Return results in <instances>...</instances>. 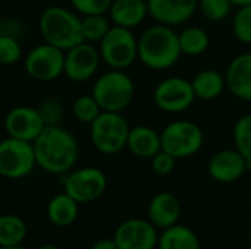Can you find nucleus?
<instances>
[{"label":"nucleus","instance_id":"obj_1","mask_svg":"<svg viewBox=\"0 0 251 249\" xmlns=\"http://www.w3.org/2000/svg\"><path fill=\"white\" fill-rule=\"evenodd\" d=\"M37 167L50 175L69 173L79 154V145L72 132L62 125L46 126L32 142Z\"/></svg>","mask_w":251,"mask_h":249},{"label":"nucleus","instance_id":"obj_2","mask_svg":"<svg viewBox=\"0 0 251 249\" xmlns=\"http://www.w3.org/2000/svg\"><path fill=\"white\" fill-rule=\"evenodd\" d=\"M182 51L174 26L156 23L138 37V60L151 70H166L178 63Z\"/></svg>","mask_w":251,"mask_h":249},{"label":"nucleus","instance_id":"obj_3","mask_svg":"<svg viewBox=\"0 0 251 249\" xmlns=\"http://www.w3.org/2000/svg\"><path fill=\"white\" fill-rule=\"evenodd\" d=\"M38 29L44 40L63 51L84 41L81 28V15L74 9L63 6H50L44 9L38 19Z\"/></svg>","mask_w":251,"mask_h":249},{"label":"nucleus","instance_id":"obj_4","mask_svg":"<svg viewBox=\"0 0 251 249\" xmlns=\"http://www.w3.org/2000/svg\"><path fill=\"white\" fill-rule=\"evenodd\" d=\"M91 95L101 110L122 113L134 100L135 84L125 70L110 69L94 81Z\"/></svg>","mask_w":251,"mask_h":249},{"label":"nucleus","instance_id":"obj_5","mask_svg":"<svg viewBox=\"0 0 251 249\" xmlns=\"http://www.w3.org/2000/svg\"><path fill=\"white\" fill-rule=\"evenodd\" d=\"M129 123L118 112H101L90 125V139L94 148L104 154L113 156L126 148Z\"/></svg>","mask_w":251,"mask_h":249},{"label":"nucleus","instance_id":"obj_6","mask_svg":"<svg viewBox=\"0 0 251 249\" xmlns=\"http://www.w3.org/2000/svg\"><path fill=\"white\" fill-rule=\"evenodd\" d=\"M101 62L110 69L125 70L138 60V38L132 29L112 25L104 38L99 43Z\"/></svg>","mask_w":251,"mask_h":249},{"label":"nucleus","instance_id":"obj_7","mask_svg":"<svg viewBox=\"0 0 251 249\" xmlns=\"http://www.w3.org/2000/svg\"><path fill=\"white\" fill-rule=\"evenodd\" d=\"M162 150L176 160L188 158L197 154L204 144L203 129L191 120H174L168 123L162 132Z\"/></svg>","mask_w":251,"mask_h":249},{"label":"nucleus","instance_id":"obj_8","mask_svg":"<svg viewBox=\"0 0 251 249\" xmlns=\"http://www.w3.org/2000/svg\"><path fill=\"white\" fill-rule=\"evenodd\" d=\"M37 167L32 142L7 136L0 141V178L24 179Z\"/></svg>","mask_w":251,"mask_h":249},{"label":"nucleus","instance_id":"obj_9","mask_svg":"<svg viewBox=\"0 0 251 249\" xmlns=\"http://www.w3.org/2000/svg\"><path fill=\"white\" fill-rule=\"evenodd\" d=\"M65 51L49 44L41 43L32 47L25 59L24 68L28 76L40 82H50L63 75Z\"/></svg>","mask_w":251,"mask_h":249},{"label":"nucleus","instance_id":"obj_10","mask_svg":"<svg viewBox=\"0 0 251 249\" xmlns=\"http://www.w3.org/2000/svg\"><path fill=\"white\" fill-rule=\"evenodd\" d=\"M191 81L181 76H169L162 79L153 91V101L165 113L178 114L188 110L196 101Z\"/></svg>","mask_w":251,"mask_h":249},{"label":"nucleus","instance_id":"obj_11","mask_svg":"<svg viewBox=\"0 0 251 249\" xmlns=\"http://www.w3.org/2000/svg\"><path fill=\"white\" fill-rule=\"evenodd\" d=\"M107 188L106 175L93 166L81 167L66 173L63 181V192L72 197L78 204H87L99 200Z\"/></svg>","mask_w":251,"mask_h":249},{"label":"nucleus","instance_id":"obj_12","mask_svg":"<svg viewBox=\"0 0 251 249\" xmlns=\"http://www.w3.org/2000/svg\"><path fill=\"white\" fill-rule=\"evenodd\" d=\"M101 57L94 44L82 41L65 51L63 75L76 84L90 81L99 70Z\"/></svg>","mask_w":251,"mask_h":249},{"label":"nucleus","instance_id":"obj_13","mask_svg":"<svg viewBox=\"0 0 251 249\" xmlns=\"http://www.w3.org/2000/svg\"><path fill=\"white\" fill-rule=\"evenodd\" d=\"M3 128L7 136L34 142L46 128V123L43 122L37 107L16 106L6 113Z\"/></svg>","mask_w":251,"mask_h":249},{"label":"nucleus","instance_id":"obj_14","mask_svg":"<svg viewBox=\"0 0 251 249\" xmlns=\"http://www.w3.org/2000/svg\"><path fill=\"white\" fill-rule=\"evenodd\" d=\"M113 241L118 249H154L159 239L151 223L129 219L116 229Z\"/></svg>","mask_w":251,"mask_h":249},{"label":"nucleus","instance_id":"obj_15","mask_svg":"<svg viewBox=\"0 0 251 249\" xmlns=\"http://www.w3.org/2000/svg\"><path fill=\"white\" fill-rule=\"evenodd\" d=\"M149 16L156 23L176 26L188 22L199 9V0H147Z\"/></svg>","mask_w":251,"mask_h":249},{"label":"nucleus","instance_id":"obj_16","mask_svg":"<svg viewBox=\"0 0 251 249\" xmlns=\"http://www.w3.org/2000/svg\"><path fill=\"white\" fill-rule=\"evenodd\" d=\"M251 164L243 157V154L234 150H221L215 153L209 160V175L212 179L221 183H231L244 176Z\"/></svg>","mask_w":251,"mask_h":249},{"label":"nucleus","instance_id":"obj_17","mask_svg":"<svg viewBox=\"0 0 251 249\" xmlns=\"http://www.w3.org/2000/svg\"><path fill=\"white\" fill-rule=\"evenodd\" d=\"M228 91L238 100L251 101V53L235 56L225 72Z\"/></svg>","mask_w":251,"mask_h":249},{"label":"nucleus","instance_id":"obj_18","mask_svg":"<svg viewBox=\"0 0 251 249\" xmlns=\"http://www.w3.org/2000/svg\"><path fill=\"white\" fill-rule=\"evenodd\" d=\"M107 15L112 25L134 29L149 16L147 0H113Z\"/></svg>","mask_w":251,"mask_h":249},{"label":"nucleus","instance_id":"obj_19","mask_svg":"<svg viewBox=\"0 0 251 249\" xmlns=\"http://www.w3.org/2000/svg\"><path fill=\"white\" fill-rule=\"evenodd\" d=\"M126 148L131 154L138 158H153L157 153L162 151L160 132L151 126L138 125L129 129Z\"/></svg>","mask_w":251,"mask_h":249},{"label":"nucleus","instance_id":"obj_20","mask_svg":"<svg viewBox=\"0 0 251 249\" xmlns=\"http://www.w3.org/2000/svg\"><path fill=\"white\" fill-rule=\"evenodd\" d=\"M181 216L179 200L171 192H160L153 197L149 205V217L157 227L166 229L176 225Z\"/></svg>","mask_w":251,"mask_h":249},{"label":"nucleus","instance_id":"obj_21","mask_svg":"<svg viewBox=\"0 0 251 249\" xmlns=\"http://www.w3.org/2000/svg\"><path fill=\"white\" fill-rule=\"evenodd\" d=\"M191 85L196 94V98L203 101H212L222 95L226 88L225 75L216 69H203L199 70L191 79Z\"/></svg>","mask_w":251,"mask_h":249},{"label":"nucleus","instance_id":"obj_22","mask_svg":"<svg viewBox=\"0 0 251 249\" xmlns=\"http://www.w3.org/2000/svg\"><path fill=\"white\" fill-rule=\"evenodd\" d=\"M78 205L79 204L66 192L57 194L47 204V217L54 226L66 227L76 220Z\"/></svg>","mask_w":251,"mask_h":249},{"label":"nucleus","instance_id":"obj_23","mask_svg":"<svg viewBox=\"0 0 251 249\" xmlns=\"http://www.w3.org/2000/svg\"><path fill=\"white\" fill-rule=\"evenodd\" d=\"M159 249H200L196 233L185 226L166 227L157 241Z\"/></svg>","mask_w":251,"mask_h":249},{"label":"nucleus","instance_id":"obj_24","mask_svg":"<svg viewBox=\"0 0 251 249\" xmlns=\"http://www.w3.org/2000/svg\"><path fill=\"white\" fill-rule=\"evenodd\" d=\"M178 38L182 54L190 57L206 53L210 45L209 32L201 26H187L181 32H178Z\"/></svg>","mask_w":251,"mask_h":249},{"label":"nucleus","instance_id":"obj_25","mask_svg":"<svg viewBox=\"0 0 251 249\" xmlns=\"http://www.w3.org/2000/svg\"><path fill=\"white\" fill-rule=\"evenodd\" d=\"M26 236L25 222L15 214L0 216V247L22 245Z\"/></svg>","mask_w":251,"mask_h":249},{"label":"nucleus","instance_id":"obj_26","mask_svg":"<svg viewBox=\"0 0 251 249\" xmlns=\"http://www.w3.org/2000/svg\"><path fill=\"white\" fill-rule=\"evenodd\" d=\"M81 28H82V37L84 41L96 44L100 43L104 35L112 28V22L106 13H97V15H85L81 16Z\"/></svg>","mask_w":251,"mask_h":249},{"label":"nucleus","instance_id":"obj_27","mask_svg":"<svg viewBox=\"0 0 251 249\" xmlns=\"http://www.w3.org/2000/svg\"><path fill=\"white\" fill-rule=\"evenodd\" d=\"M235 148L251 164V113L238 117L232 129Z\"/></svg>","mask_w":251,"mask_h":249},{"label":"nucleus","instance_id":"obj_28","mask_svg":"<svg viewBox=\"0 0 251 249\" xmlns=\"http://www.w3.org/2000/svg\"><path fill=\"white\" fill-rule=\"evenodd\" d=\"M101 112H103L101 107L99 106L97 100L91 94L79 95L72 103V114L81 123L91 125Z\"/></svg>","mask_w":251,"mask_h":249},{"label":"nucleus","instance_id":"obj_29","mask_svg":"<svg viewBox=\"0 0 251 249\" xmlns=\"http://www.w3.org/2000/svg\"><path fill=\"white\" fill-rule=\"evenodd\" d=\"M22 59V44L19 38L0 34V65L10 66L19 63Z\"/></svg>","mask_w":251,"mask_h":249},{"label":"nucleus","instance_id":"obj_30","mask_svg":"<svg viewBox=\"0 0 251 249\" xmlns=\"http://www.w3.org/2000/svg\"><path fill=\"white\" fill-rule=\"evenodd\" d=\"M232 32L240 43L251 44V4L238 7L232 18Z\"/></svg>","mask_w":251,"mask_h":249},{"label":"nucleus","instance_id":"obj_31","mask_svg":"<svg viewBox=\"0 0 251 249\" xmlns=\"http://www.w3.org/2000/svg\"><path fill=\"white\" fill-rule=\"evenodd\" d=\"M37 110H38L43 122L46 123V126L62 125L63 117H65V109H63V104L59 100L46 98L37 106Z\"/></svg>","mask_w":251,"mask_h":249},{"label":"nucleus","instance_id":"obj_32","mask_svg":"<svg viewBox=\"0 0 251 249\" xmlns=\"http://www.w3.org/2000/svg\"><path fill=\"white\" fill-rule=\"evenodd\" d=\"M199 9L206 19L221 22L228 18L232 4L229 0H199Z\"/></svg>","mask_w":251,"mask_h":249},{"label":"nucleus","instance_id":"obj_33","mask_svg":"<svg viewBox=\"0 0 251 249\" xmlns=\"http://www.w3.org/2000/svg\"><path fill=\"white\" fill-rule=\"evenodd\" d=\"M113 0H69L72 9L81 15H97V13H107Z\"/></svg>","mask_w":251,"mask_h":249},{"label":"nucleus","instance_id":"obj_34","mask_svg":"<svg viewBox=\"0 0 251 249\" xmlns=\"http://www.w3.org/2000/svg\"><path fill=\"white\" fill-rule=\"evenodd\" d=\"M175 161H176L175 157H172L171 154H168L162 150L151 158V169L154 173H157L160 176H166L174 172Z\"/></svg>","mask_w":251,"mask_h":249},{"label":"nucleus","instance_id":"obj_35","mask_svg":"<svg viewBox=\"0 0 251 249\" xmlns=\"http://www.w3.org/2000/svg\"><path fill=\"white\" fill-rule=\"evenodd\" d=\"M21 32H24V23L16 18H6L4 21H0V34H7L19 38Z\"/></svg>","mask_w":251,"mask_h":249},{"label":"nucleus","instance_id":"obj_36","mask_svg":"<svg viewBox=\"0 0 251 249\" xmlns=\"http://www.w3.org/2000/svg\"><path fill=\"white\" fill-rule=\"evenodd\" d=\"M91 249H118V247L113 239H100L91 247Z\"/></svg>","mask_w":251,"mask_h":249},{"label":"nucleus","instance_id":"obj_37","mask_svg":"<svg viewBox=\"0 0 251 249\" xmlns=\"http://www.w3.org/2000/svg\"><path fill=\"white\" fill-rule=\"evenodd\" d=\"M232 6L235 7H244V6H249L251 4V0H229Z\"/></svg>","mask_w":251,"mask_h":249},{"label":"nucleus","instance_id":"obj_38","mask_svg":"<svg viewBox=\"0 0 251 249\" xmlns=\"http://www.w3.org/2000/svg\"><path fill=\"white\" fill-rule=\"evenodd\" d=\"M0 249H28L22 245H15V247H0Z\"/></svg>","mask_w":251,"mask_h":249},{"label":"nucleus","instance_id":"obj_39","mask_svg":"<svg viewBox=\"0 0 251 249\" xmlns=\"http://www.w3.org/2000/svg\"><path fill=\"white\" fill-rule=\"evenodd\" d=\"M38 249H59L57 247H54V245H41Z\"/></svg>","mask_w":251,"mask_h":249},{"label":"nucleus","instance_id":"obj_40","mask_svg":"<svg viewBox=\"0 0 251 249\" xmlns=\"http://www.w3.org/2000/svg\"><path fill=\"white\" fill-rule=\"evenodd\" d=\"M250 244H251V230H250Z\"/></svg>","mask_w":251,"mask_h":249}]
</instances>
